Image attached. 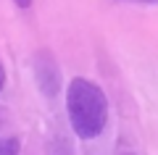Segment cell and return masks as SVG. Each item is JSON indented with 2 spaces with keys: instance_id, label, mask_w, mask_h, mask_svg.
Wrapping results in <instances>:
<instances>
[{
  "instance_id": "obj_1",
  "label": "cell",
  "mask_w": 158,
  "mask_h": 155,
  "mask_svg": "<svg viewBox=\"0 0 158 155\" xmlns=\"http://www.w3.org/2000/svg\"><path fill=\"white\" fill-rule=\"evenodd\" d=\"M66 113L79 139H95L108 121V97L103 87L85 76H74L66 92Z\"/></svg>"
},
{
  "instance_id": "obj_2",
  "label": "cell",
  "mask_w": 158,
  "mask_h": 155,
  "mask_svg": "<svg viewBox=\"0 0 158 155\" xmlns=\"http://www.w3.org/2000/svg\"><path fill=\"white\" fill-rule=\"evenodd\" d=\"M34 76H37V84L42 89V95L53 97L61 89V71H58V63L53 58L50 50H40L34 55Z\"/></svg>"
},
{
  "instance_id": "obj_3",
  "label": "cell",
  "mask_w": 158,
  "mask_h": 155,
  "mask_svg": "<svg viewBox=\"0 0 158 155\" xmlns=\"http://www.w3.org/2000/svg\"><path fill=\"white\" fill-rule=\"evenodd\" d=\"M19 150H21L19 137H3L0 139V155H19Z\"/></svg>"
},
{
  "instance_id": "obj_4",
  "label": "cell",
  "mask_w": 158,
  "mask_h": 155,
  "mask_svg": "<svg viewBox=\"0 0 158 155\" xmlns=\"http://www.w3.org/2000/svg\"><path fill=\"white\" fill-rule=\"evenodd\" d=\"M6 87V68H3V63H0V89Z\"/></svg>"
},
{
  "instance_id": "obj_5",
  "label": "cell",
  "mask_w": 158,
  "mask_h": 155,
  "mask_svg": "<svg viewBox=\"0 0 158 155\" xmlns=\"http://www.w3.org/2000/svg\"><path fill=\"white\" fill-rule=\"evenodd\" d=\"M13 3H16L19 8H29V6H32V0H13Z\"/></svg>"
}]
</instances>
